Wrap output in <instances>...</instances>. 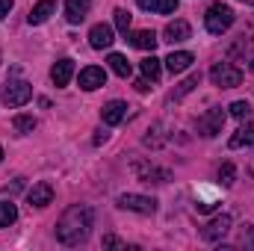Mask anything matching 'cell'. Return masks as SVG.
<instances>
[{
    "instance_id": "cell-1",
    "label": "cell",
    "mask_w": 254,
    "mask_h": 251,
    "mask_svg": "<svg viewBox=\"0 0 254 251\" xmlns=\"http://www.w3.org/2000/svg\"><path fill=\"white\" fill-rule=\"evenodd\" d=\"M92 225H95V213H92V207H86V204H74V207H68L63 213V219L57 222V240L68 246V249H74V246H83L86 240H89V234H92Z\"/></svg>"
},
{
    "instance_id": "cell-2",
    "label": "cell",
    "mask_w": 254,
    "mask_h": 251,
    "mask_svg": "<svg viewBox=\"0 0 254 251\" xmlns=\"http://www.w3.org/2000/svg\"><path fill=\"white\" fill-rule=\"evenodd\" d=\"M204 27H207V33H213V36L228 33V30L234 27V9L225 6V3H213V6L207 9V15H204Z\"/></svg>"
},
{
    "instance_id": "cell-3",
    "label": "cell",
    "mask_w": 254,
    "mask_h": 251,
    "mask_svg": "<svg viewBox=\"0 0 254 251\" xmlns=\"http://www.w3.org/2000/svg\"><path fill=\"white\" fill-rule=\"evenodd\" d=\"M210 80H213V86H219V89H237V86L243 83V71L234 63H216L210 68Z\"/></svg>"
},
{
    "instance_id": "cell-4",
    "label": "cell",
    "mask_w": 254,
    "mask_h": 251,
    "mask_svg": "<svg viewBox=\"0 0 254 251\" xmlns=\"http://www.w3.org/2000/svg\"><path fill=\"white\" fill-rule=\"evenodd\" d=\"M225 119H228V113H225L222 107H210V110L198 119V136H204V139L219 136L222 127H225Z\"/></svg>"
},
{
    "instance_id": "cell-5",
    "label": "cell",
    "mask_w": 254,
    "mask_h": 251,
    "mask_svg": "<svg viewBox=\"0 0 254 251\" xmlns=\"http://www.w3.org/2000/svg\"><path fill=\"white\" fill-rule=\"evenodd\" d=\"M33 98V86L27 80H9L3 86V104L6 107H24Z\"/></svg>"
},
{
    "instance_id": "cell-6",
    "label": "cell",
    "mask_w": 254,
    "mask_h": 251,
    "mask_svg": "<svg viewBox=\"0 0 254 251\" xmlns=\"http://www.w3.org/2000/svg\"><path fill=\"white\" fill-rule=\"evenodd\" d=\"M119 207L130 210V213H139V216H154L157 213V201L148 198V195H136V192L119 195Z\"/></svg>"
},
{
    "instance_id": "cell-7",
    "label": "cell",
    "mask_w": 254,
    "mask_h": 251,
    "mask_svg": "<svg viewBox=\"0 0 254 251\" xmlns=\"http://www.w3.org/2000/svg\"><path fill=\"white\" fill-rule=\"evenodd\" d=\"M231 225H234V219L228 216V213H222V216H216L213 222H207L204 225V231H201V237L207 240V243H219L228 231H231Z\"/></svg>"
},
{
    "instance_id": "cell-8",
    "label": "cell",
    "mask_w": 254,
    "mask_h": 251,
    "mask_svg": "<svg viewBox=\"0 0 254 251\" xmlns=\"http://www.w3.org/2000/svg\"><path fill=\"white\" fill-rule=\"evenodd\" d=\"M77 83H80V89L95 92V89L107 86V71H104V68H98V65H89V68H83V71H80Z\"/></svg>"
},
{
    "instance_id": "cell-9",
    "label": "cell",
    "mask_w": 254,
    "mask_h": 251,
    "mask_svg": "<svg viewBox=\"0 0 254 251\" xmlns=\"http://www.w3.org/2000/svg\"><path fill=\"white\" fill-rule=\"evenodd\" d=\"M116 42V36H113V27L110 24H95L92 30H89V45L95 48V51H104V48H110Z\"/></svg>"
},
{
    "instance_id": "cell-10",
    "label": "cell",
    "mask_w": 254,
    "mask_h": 251,
    "mask_svg": "<svg viewBox=\"0 0 254 251\" xmlns=\"http://www.w3.org/2000/svg\"><path fill=\"white\" fill-rule=\"evenodd\" d=\"M125 116H127V104L125 101H110V104H104V110H101V119H104V125L107 127L122 125Z\"/></svg>"
},
{
    "instance_id": "cell-11",
    "label": "cell",
    "mask_w": 254,
    "mask_h": 251,
    "mask_svg": "<svg viewBox=\"0 0 254 251\" xmlns=\"http://www.w3.org/2000/svg\"><path fill=\"white\" fill-rule=\"evenodd\" d=\"M57 12V0H39L33 9H30V15H27V21L33 24V27H39V24H45L51 15Z\"/></svg>"
},
{
    "instance_id": "cell-12",
    "label": "cell",
    "mask_w": 254,
    "mask_h": 251,
    "mask_svg": "<svg viewBox=\"0 0 254 251\" xmlns=\"http://www.w3.org/2000/svg\"><path fill=\"white\" fill-rule=\"evenodd\" d=\"M92 9V0H65V21L68 24H80Z\"/></svg>"
},
{
    "instance_id": "cell-13",
    "label": "cell",
    "mask_w": 254,
    "mask_h": 251,
    "mask_svg": "<svg viewBox=\"0 0 254 251\" xmlns=\"http://www.w3.org/2000/svg\"><path fill=\"white\" fill-rule=\"evenodd\" d=\"M27 201H30V207H48L51 201H54V187L51 184H36V187L27 192Z\"/></svg>"
},
{
    "instance_id": "cell-14",
    "label": "cell",
    "mask_w": 254,
    "mask_h": 251,
    "mask_svg": "<svg viewBox=\"0 0 254 251\" xmlns=\"http://www.w3.org/2000/svg\"><path fill=\"white\" fill-rule=\"evenodd\" d=\"M71 77H74V60H60V63H54L51 68V80H54V86H68L71 83Z\"/></svg>"
},
{
    "instance_id": "cell-15",
    "label": "cell",
    "mask_w": 254,
    "mask_h": 251,
    "mask_svg": "<svg viewBox=\"0 0 254 251\" xmlns=\"http://www.w3.org/2000/svg\"><path fill=\"white\" fill-rule=\"evenodd\" d=\"M192 36V27L187 24V21H172V24H166V30H163V39L166 42H187Z\"/></svg>"
},
{
    "instance_id": "cell-16",
    "label": "cell",
    "mask_w": 254,
    "mask_h": 251,
    "mask_svg": "<svg viewBox=\"0 0 254 251\" xmlns=\"http://www.w3.org/2000/svg\"><path fill=\"white\" fill-rule=\"evenodd\" d=\"M157 42H160V39H157L154 30H136V33H130V45L139 48V51H151V54H154Z\"/></svg>"
},
{
    "instance_id": "cell-17",
    "label": "cell",
    "mask_w": 254,
    "mask_h": 251,
    "mask_svg": "<svg viewBox=\"0 0 254 251\" xmlns=\"http://www.w3.org/2000/svg\"><path fill=\"white\" fill-rule=\"evenodd\" d=\"M192 63H195V57H192L190 51H175V54H169V60H166V65H169V71H172V74L187 71Z\"/></svg>"
},
{
    "instance_id": "cell-18",
    "label": "cell",
    "mask_w": 254,
    "mask_h": 251,
    "mask_svg": "<svg viewBox=\"0 0 254 251\" xmlns=\"http://www.w3.org/2000/svg\"><path fill=\"white\" fill-rule=\"evenodd\" d=\"M198 83H201V71H195V74H190L184 83H178V89L169 95V104H175V101H184V98L190 95V92L195 89V86H198Z\"/></svg>"
},
{
    "instance_id": "cell-19",
    "label": "cell",
    "mask_w": 254,
    "mask_h": 251,
    "mask_svg": "<svg viewBox=\"0 0 254 251\" xmlns=\"http://www.w3.org/2000/svg\"><path fill=\"white\" fill-rule=\"evenodd\" d=\"M145 12H157V15H172L178 9V0H136Z\"/></svg>"
},
{
    "instance_id": "cell-20",
    "label": "cell",
    "mask_w": 254,
    "mask_h": 251,
    "mask_svg": "<svg viewBox=\"0 0 254 251\" xmlns=\"http://www.w3.org/2000/svg\"><path fill=\"white\" fill-rule=\"evenodd\" d=\"M231 148H249V145H254V122H249V125H243L234 136H231V142H228Z\"/></svg>"
},
{
    "instance_id": "cell-21",
    "label": "cell",
    "mask_w": 254,
    "mask_h": 251,
    "mask_svg": "<svg viewBox=\"0 0 254 251\" xmlns=\"http://www.w3.org/2000/svg\"><path fill=\"white\" fill-rule=\"evenodd\" d=\"M133 172H136V175H139L142 181H151V178H160V184H166V181L172 178L169 172H160V169H154V166H142V163H136V166H133Z\"/></svg>"
},
{
    "instance_id": "cell-22",
    "label": "cell",
    "mask_w": 254,
    "mask_h": 251,
    "mask_svg": "<svg viewBox=\"0 0 254 251\" xmlns=\"http://www.w3.org/2000/svg\"><path fill=\"white\" fill-rule=\"evenodd\" d=\"M107 63H110V68H113V71H116V74H119V77H130V71H133V68H130V63H127V57L125 54H110V60H107Z\"/></svg>"
},
{
    "instance_id": "cell-23",
    "label": "cell",
    "mask_w": 254,
    "mask_h": 251,
    "mask_svg": "<svg viewBox=\"0 0 254 251\" xmlns=\"http://www.w3.org/2000/svg\"><path fill=\"white\" fill-rule=\"evenodd\" d=\"M15 219H18V207L12 201H0V228L15 225Z\"/></svg>"
},
{
    "instance_id": "cell-24",
    "label": "cell",
    "mask_w": 254,
    "mask_h": 251,
    "mask_svg": "<svg viewBox=\"0 0 254 251\" xmlns=\"http://www.w3.org/2000/svg\"><path fill=\"white\" fill-rule=\"evenodd\" d=\"M142 74L148 77V80H160V60L151 54L148 60H142Z\"/></svg>"
},
{
    "instance_id": "cell-25",
    "label": "cell",
    "mask_w": 254,
    "mask_h": 251,
    "mask_svg": "<svg viewBox=\"0 0 254 251\" xmlns=\"http://www.w3.org/2000/svg\"><path fill=\"white\" fill-rule=\"evenodd\" d=\"M36 125H39V122H36L33 116H15V119H12V127H15L18 133H33Z\"/></svg>"
},
{
    "instance_id": "cell-26",
    "label": "cell",
    "mask_w": 254,
    "mask_h": 251,
    "mask_svg": "<svg viewBox=\"0 0 254 251\" xmlns=\"http://www.w3.org/2000/svg\"><path fill=\"white\" fill-rule=\"evenodd\" d=\"M228 113H231L234 119H249V116H252V104H249V101H234V104L228 107Z\"/></svg>"
},
{
    "instance_id": "cell-27",
    "label": "cell",
    "mask_w": 254,
    "mask_h": 251,
    "mask_svg": "<svg viewBox=\"0 0 254 251\" xmlns=\"http://www.w3.org/2000/svg\"><path fill=\"white\" fill-rule=\"evenodd\" d=\"M219 181H222V187H234V181H237V169H234V163H222V169H219Z\"/></svg>"
},
{
    "instance_id": "cell-28",
    "label": "cell",
    "mask_w": 254,
    "mask_h": 251,
    "mask_svg": "<svg viewBox=\"0 0 254 251\" xmlns=\"http://www.w3.org/2000/svg\"><path fill=\"white\" fill-rule=\"evenodd\" d=\"M113 15H116V27L127 36V30H130V12H127V9H116Z\"/></svg>"
},
{
    "instance_id": "cell-29",
    "label": "cell",
    "mask_w": 254,
    "mask_h": 251,
    "mask_svg": "<svg viewBox=\"0 0 254 251\" xmlns=\"http://www.w3.org/2000/svg\"><path fill=\"white\" fill-rule=\"evenodd\" d=\"M160 133H163V125H154V130H148V136H145V145H154V148L163 145V136Z\"/></svg>"
},
{
    "instance_id": "cell-30",
    "label": "cell",
    "mask_w": 254,
    "mask_h": 251,
    "mask_svg": "<svg viewBox=\"0 0 254 251\" xmlns=\"http://www.w3.org/2000/svg\"><path fill=\"white\" fill-rule=\"evenodd\" d=\"M240 243H243V246H249V249H254V225H246V228H243Z\"/></svg>"
},
{
    "instance_id": "cell-31",
    "label": "cell",
    "mask_w": 254,
    "mask_h": 251,
    "mask_svg": "<svg viewBox=\"0 0 254 251\" xmlns=\"http://www.w3.org/2000/svg\"><path fill=\"white\" fill-rule=\"evenodd\" d=\"M104 249H127L122 240H116V237H104Z\"/></svg>"
},
{
    "instance_id": "cell-32",
    "label": "cell",
    "mask_w": 254,
    "mask_h": 251,
    "mask_svg": "<svg viewBox=\"0 0 254 251\" xmlns=\"http://www.w3.org/2000/svg\"><path fill=\"white\" fill-rule=\"evenodd\" d=\"M12 6H15L12 0H0V21H3V18H6V15L12 12Z\"/></svg>"
},
{
    "instance_id": "cell-33",
    "label": "cell",
    "mask_w": 254,
    "mask_h": 251,
    "mask_svg": "<svg viewBox=\"0 0 254 251\" xmlns=\"http://www.w3.org/2000/svg\"><path fill=\"white\" fill-rule=\"evenodd\" d=\"M136 89H139V92H148V89H151V83H148V77H142V80H136Z\"/></svg>"
},
{
    "instance_id": "cell-34",
    "label": "cell",
    "mask_w": 254,
    "mask_h": 251,
    "mask_svg": "<svg viewBox=\"0 0 254 251\" xmlns=\"http://www.w3.org/2000/svg\"><path fill=\"white\" fill-rule=\"evenodd\" d=\"M110 139V133L107 130H98V136H95V145H101V142H107Z\"/></svg>"
},
{
    "instance_id": "cell-35",
    "label": "cell",
    "mask_w": 254,
    "mask_h": 251,
    "mask_svg": "<svg viewBox=\"0 0 254 251\" xmlns=\"http://www.w3.org/2000/svg\"><path fill=\"white\" fill-rule=\"evenodd\" d=\"M240 3H249V6H254V0H240Z\"/></svg>"
},
{
    "instance_id": "cell-36",
    "label": "cell",
    "mask_w": 254,
    "mask_h": 251,
    "mask_svg": "<svg viewBox=\"0 0 254 251\" xmlns=\"http://www.w3.org/2000/svg\"><path fill=\"white\" fill-rule=\"evenodd\" d=\"M0 160H3V148H0Z\"/></svg>"
},
{
    "instance_id": "cell-37",
    "label": "cell",
    "mask_w": 254,
    "mask_h": 251,
    "mask_svg": "<svg viewBox=\"0 0 254 251\" xmlns=\"http://www.w3.org/2000/svg\"><path fill=\"white\" fill-rule=\"evenodd\" d=\"M252 74H254V63H252Z\"/></svg>"
}]
</instances>
